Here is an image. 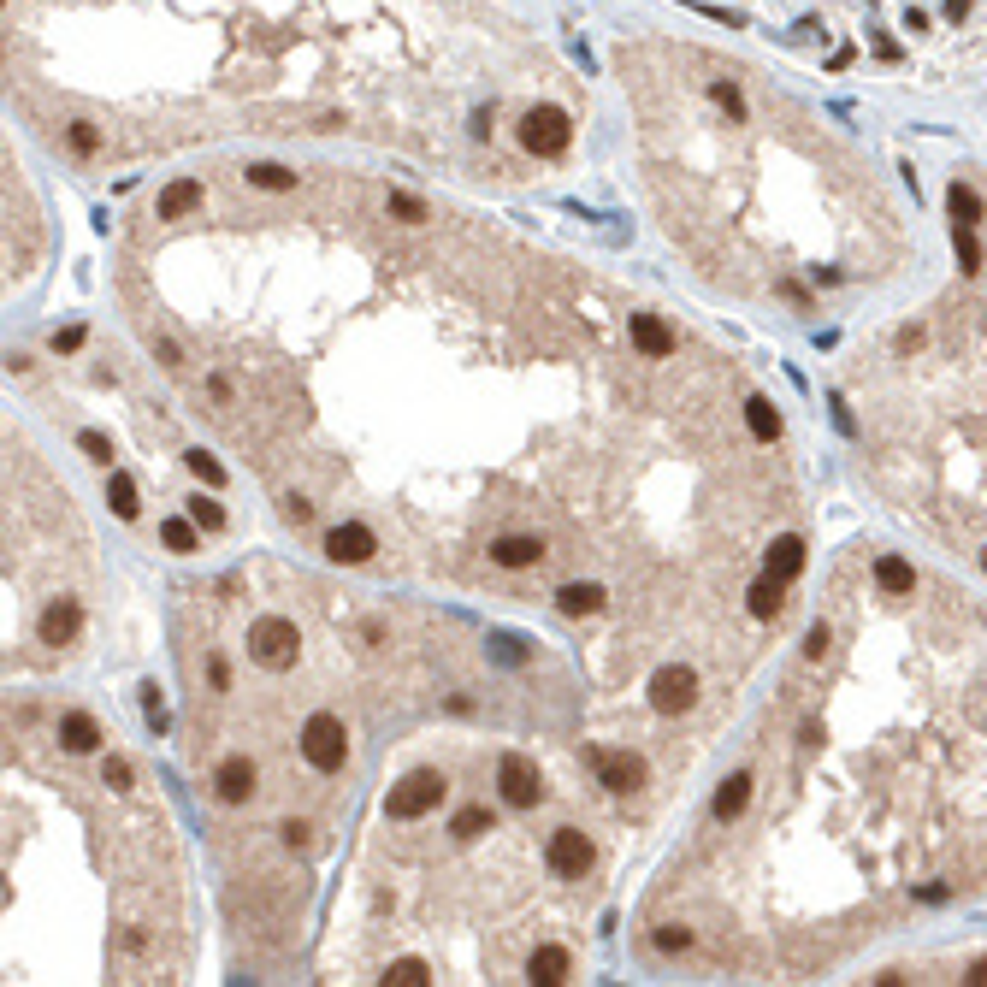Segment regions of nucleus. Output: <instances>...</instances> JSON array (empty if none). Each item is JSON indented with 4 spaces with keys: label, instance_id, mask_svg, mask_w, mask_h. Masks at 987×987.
Listing matches in <instances>:
<instances>
[{
    "label": "nucleus",
    "instance_id": "f257e3e1",
    "mask_svg": "<svg viewBox=\"0 0 987 987\" xmlns=\"http://www.w3.org/2000/svg\"><path fill=\"white\" fill-rule=\"evenodd\" d=\"M296 651H302L296 621H284V615H261V621H249V657L261 662V668L284 674V668H296Z\"/></svg>",
    "mask_w": 987,
    "mask_h": 987
},
{
    "label": "nucleus",
    "instance_id": "f03ea898",
    "mask_svg": "<svg viewBox=\"0 0 987 987\" xmlns=\"http://www.w3.org/2000/svg\"><path fill=\"white\" fill-rule=\"evenodd\" d=\"M444 792H450V781H444L438 769H414V775H402V781L391 787V798H385V816H391V822H414V816L438 810V804H444Z\"/></svg>",
    "mask_w": 987,
    "mask_h": 987
},
{
    "label": "nucleus",
    "instance_id": "7ed1b4c3",
    "mask_svg": "<svg viewBox=\"0 0 987 987\" xmlns=\"http://www.w3.org/2000/svg\"><path fill=\"white\" fill-rule=\"evenodd\" d=\"M302 757H308V769H320V775H337L343 763H349V733L337 716H308L302 722Z\"/></svg>",
    "mask_w": 987,
    "mask_h": 987
},
{
    "label": "nucleus",
    "instance_id": "20e7f679",
    "mask_svg": "<svg viewBox=\"0 0 987 987\" xmlns=\"http://www.w3.org/2000/svg\"><path fill=\"white\" fill-rule=\"evenodd\" d=\"M521 142H527L532 154L556 160V154H568V142H574V119H568L562 107H532L527 119H521Z\"/></svg>",
    "mask_w": 987,
    "mask_h": 987
},
{
    "label": "nucleus",
    "instance_id": "39448f33",
    "mask_svg": "<svg viewBox=\"0 0 987 987\" xmlns=\"http://www.w3.org/2000/svg\"><path fill=\"white\" fill-rule=\"evenodd\" d=\"M692 704H698V674L686 662H668L651 674V710L657 716H686Z\"/></svg>",
    "mask_w": 987,
    "mask_h": 987
},
{
    "label": "nucleus",
    "instance_id": "423d86ee",
    "mask_svg": "<svg viewBox=\"0 0 987 987\" xmlns=\"http://www.w3.org/2000/svg\"><path fill=\"white\" fill-rule=\"evenodd\" d=\"M497 787H503V804H515V810L544 804V781H538V769H532L527 757H515V751L497 763Z\"/></svg>",
    "mask_w": 987,
    "mask_h": 987
},
{
    "label": "nucleus",
    "instance_id": "0eeeda50",
    "mask_svg": "<svg viewBox=\"0 0 987 987\" xmlns=\"http://www.w3.org/2000/svg\"><path fill=\"white\" fill-rule=\"evenodd\" d=\"M544 857H550V875H562V881H580V875H586V869H592V840H586V834H580V828H556V834H550V852H544Z\"/></svg>",
    "mask_w": 987,
    "mask_h": 987
},
{
    "label": "nucleus",
    "instance_id": "6e6552de",
    "mask_svg": "<svg viewBox=\"0 0 987 987\" xmlns=\"http://www.w3.org/2000/svg\"><path fill=\"white\" fill-rule=\"evenodd\" d=\"M373 550H379V532L361 527V521H343V527L326 532V556H331V562H343V568L373 562Z\"/></svg>",
    "mask_w": 987,
    "mask_h": 987
},
{
    "label": "nucleus",
    "instance_id": "1a4fd4ad",
    "mask_svg": "<svg viewBox=\"0 0 987 987\" xmlns=\"http://www.w3.org/2000/svg\"><path fill=\"white\" fill-rule=\"evenodd\" d=\"M491 562H497V568H509V574H521V568H538V562H544V538H527V532H503V538H491Z\"/></svg>",
    "mask_w": 987,
    "mask_h": 987
},
{
    "label": "nucleus",
    "instance_id": "9d476101",
    "mask_svg": "<svg viewBox=\"0 0 987 987\" xmlns=\"http://www.w3.org/2000/svg\"><path fill=\"white\" fill-rule=\"evenodd\" d=\"M592 769H597V787H609V792H633L645 781V763L639 757H615V751H592Z\"/></svg>",
    "mask_w": 987,
    "mask_h": 987
},
{
    "label": "nucleus",
    "instance_id": "9b49d317",
    "mask_svg": "<svg viewBox=\"0 0 987 987\" xmlns=\"http://www.w3.org/2000/svg\"><path fill=\"white\" fill-rule=\"evenodd\" d=\"M213 792H219L225 804H249V798H255V763H249V757H225V763L213 769Z\"/></svg>",
    "mask_w": 987,
    "mask_h": 987
},
{
    "label": "nucleus",
    "instance_id": "f8f14e48",
    "mask_svg": "<svg viewBox=\"0 0 987 987\" xmlns=\"http://www.w3.org/2000/svg\"><path fill=\"white\" fill-rule=\"evenodd\" d=\"M77 627H83L77 597H54V603L42 609V645H71V639H77Z\"/></svg>",
    "mask_w": 987,
    "mask_h": 987
},
{
    "label": "nucleus",
    "instance_id": "ddd939ff",
    "mask_svg": "<svg viewBox=\"0 0 987 987\" xmlns=\"http://www.w3.org/2000/svg\"><path fill=\"white\" fill-rule=\"evenodd\" d=\"M763 574H775V580H787V586L804 574V538H798V532H781V538L763 550Z\"/></svg>",
    "mask_w": 987,
    "mask_h": 987
},
{
    "label": "nucleus",
    "instance_id": "4468645a",
    "mask_svg": "<svg viewBox=\"0 0 987 987\" xmlns=\"http://www.w3.org/2000/svg\"><path fill=\"white\" fill-rule=\"evenodd\" d=\"M574 976V952L568 946H538L527 958V982H538V987H556V982H568Z\"/></svg>",
    "mask_w": 987,
    "mask_h": 987
},
{
    "label": "nucleus",
    "instance_id": "2eb2a0df",
    "mask_svg": "<svg viewBox=\"0 0 987 987\" xmlns=\"http://www.w3.org/2000/svg\"><path fill=\"white\" fill-rule=\"evenodd\" d=\"M745 609H751L757 621H781V609H787V580L757 574V580H751V592H745Z\"/></svg>",
    "mask_w": 987,
    "mask_h": 987
},
{
    "label": "nucleus",
    "instance_id": "dca6fc26",
    "mask_svg": "<svg viewBox=\"0 0 987 987\" xmlns=\"http://www.w3.org/2000/svg\"><path fill=\"white\" fill-rule=\"evenodd\" d=\"M627 326H633V343H639V355H651V361H668V355H674V331L662 326L657 314H633Z\"/></svg>",
    "mask_w": 987,
    "mask_h": 987
},
{
    "label": "nucleus",
    "instance_id": "f3484780",
    "mask_svg": "<svg viewBox=\"0 0 987 987\" xmlns=\"http://www.w3.org/2000/svg\"><path fill=\"white\" fill-rule=\"evenodd\" d=\"M751 787H757V781H751L745 769H739V775H727L722 787H716L710 816H716V822H739V816H745V804H751Z\"/></svg>",
    "mask_w": 987,
    "mask_h": 987
},
{
    "label": "nucleus",
    "instance_id": "a211bd4d",
    "mask_svg": "<svg viewBox=\"0 0 987 987\" xmlns=\"http://www.w3.org/2000/svg\"><path fill=\"white\" fill-rule=\"evenodd\" d=\"M101 722L89 716V710H71V716H60V745L66 751H101Z\"/></svg>",
    "mask_w": 987,
    "mask_h": 987
},
{
    "label": "nucleus",
    "instance_id": "6ab92c4d",
    "mask_svg": "<svg viewBox=\"0 0 987 987\" xmlns=\"http://www.w3.org/2000/svg\"><path fill=\"white\" fill-rule=\"evenodd\" d=\"M609 597H603V586H592V580H574V586H562L556 592V609L562 615H574V621H586V615H597Z\"/></svg>",
    "mask_w": 987,
    "mask_h": 987
},
{
    "label": "nucleus",
    "instance_id": "aec40b11",
    "mask_svg": "<svg viewBox=\"0 0 987 987\" xmlns=\"http://www.w3.org/2000/svg\"><path fill=\"white\" fill-rule=\"evenodd\" d=\"M201 207V178H178V184H166L160 190V219H184V213H196Z\"/></svg>",
    "mask_w": 987,
    "mask_h": 987
},
{
    "label": "nucleus",
    "instance_id": "412c9836",
    "mask_svg": "<svg viewBox=\"0 0 987 987\" xmlns=\"http://www.w3.org/2000/svg\"><path fill=\"white\" fill-rule=\"evenodd\" d=\"M243 184L266 190V196H284V190H296V172L290 166H272V160H255V166H243Z\"/></svg>",
    "mask_w": 987,
    "mask_h": 987
},
{
    "label": "nucleus",
    "instance_id": "4be33fe9",
    "mask_svg": "<svg viewBox=\"0 0 987 987\" xmlns=\"http://www.w3.org/2000/svg\"><path fill=\"white\" fill-rule=\"evenodd\" d=\"M745 426H751L757 444H775V438H781V414H775V402H769V396H745Z\"/></svg>",
    "mask_w": 987,
    "mask_h": 987
},
{
    "label": "nucleus",
    "instance_id": "5701e85b",
    "mask_svg": "<svg viewBox=\"0 0 987 987\" xmlns=\"http://www.w3.org/2000/svg\"><path fill=\"white\" fill-rule=\"evenodd\" d=\"M491 828H497V816H491L485 804H467V810H456V822H450L456 840H479V834H491Z\"/></svg>",
    "mask_w": 987,
    "mask_h": 987
},
{
    "label": "nucleus",
    "instance_id": "b1692460",
    "mask_svg": "<svg viewBox=\"0 0 987 987\" xmlns=\"http://www.w3.org/2000/svg\"><path fill=\"white\" fill-rule=\"evenodd\" d=\"M107 503H113V515H119V521H136V509H142V503H136V479H131V473H113V479H107Z\"/></svg>",
    "mask_w": 987,
    "mask_h": 987
},
{
    "label": "nucleus",
    "instance_id": "393cba45",
    "mask_svg": "<svg viewBox=\"0 0 987 987\" xmlns=\"http://www.w3.org/2000/svg\"><path fill=\"white\" fill-rule=\"evenodd\" d=\"M160 544L178 550V556H190V550H201V527L190 515H184V521H166V527H160Z\"/></svg>",
    "mask_w": 987,
    "mask_h": 987
},
{
    "label": "nucleus",
    "instance_id": "a878e982",
    "mask_svg": "<svg viewBox=\"0 0 987 987\" xmlns=\"http://www.w3.org/2000/svg\"><path fill=\"white\" fill-rule=\"evenodd\" d=\"M432 982V964L426 958H396L391 970H385V987H426Z\"/></svg>",
    "mask_w": 987,
    "mask_h": 987
},
{
    "label": "nucleus",
    "instance_id": "bb28decb",
    "mask_svg": "<svg viewBox=\"0 0 987 987\" xmlns=\"http://www.w3.org/2000/svg\"><path fill=\"white\" fill-rule=\"evenodd\" d=\"M385 213H391V219H402V225H420V219H432V207H426L420 196H408V190H391V196H385Z\"/></svg>",
    "mask_w": 987,
    "mask_h": 987
},
{
    "label": "nucleus",
    "instance_id": "cd10ccee",
    "mask_svg": "<svg viewBox=\"0 0 987 987\" xmlns=\"http://www.w3.org/2000/svg\"><path fill=\"white\" fill-rule=\"evenodd\" d=\"M184 515H190V521H196L201 532H225V509H219L213 497H201V491L190 497V503H184Z\"/></svg>",
    "mask_w": 987,
    "mask_h": 987
},
{
    "label": "nucleus",
    "instance_id": "c85d7f7f",
    "mask_svg": "<svg viewBox=\"0 0 987 987\" xmlns=\"http://www.w3.org/2000/svg\"><path fill=\"white\" fill-rule=\"evenodd\" d=\"M710 95L722 101V113L733 119V125H745V95H739V83H733V77H716V83H710Z\"/></svg>",
    "mask_w": 987,
    "mask_h": 987
},
{
    "label": "nucleus",
    "instance_id": "c756f323",
    "mask_svg": "<svg viewBox=\"0 0 987 987\" xmlns=\"http://www.w3.org/2000/svg\"><path fill=\"white\" fill-rule=\"evenodd\" d=\"M184 467H190V473H196L201 485H213V491H219V485H225V467H219V461L207 456V450H190V456H184Z\"/></svg>",
    "mask_w": 987,
    "mask_h": 987
},
{
    "label": "nucleus",
    "instance_id": "7c9ffc66",
    "mask_svg": "<svg viewBox=\"0 0 987 987\" xmlns=\"http://www.w3.org/2000/svg\"><path fill=\"white\" fill-rule=\"evenodd\" d=\"M66 142H71V154H83V160H89V154H95V148H101V131H95V125H83V119H77V125H66Z\"/></svg>",
    "mask_w": 987,
    "mask_h": 987
},
{
    "label": "nucleus",
    "instance_id": "2f4dec72",
    "mask_svg": "<svg viewBox=\"0 0 987 987\" xmlns=\"http://www.w3.org/2000/svg\"><path fill=\"white\" fill-rule=\"evenodd\" d=\"M142 710H148L154 733H166V727H172V716H166V692H160V686H142Z\"/></svg>",
    "mask_w": 987,
    "mask_h": 987
},
{
    "label": "nucleus",
    "instance_id": "473e14b6",
    "mask_svg": "<svg viewBox=\"0 0 987 987\" xmlns=\"http://www.w3.org/2000/svg\"><path fill=\"white\" fill-rule=\"evenodd\" d=\"M77 450H83V456H89V461H101V467H107V461H113V444H107V438H101V432H77Z\"/></svg>",
    "mask_w": 987,
    "mask_h": 987
},
{
    "label": "nucleus",
    "instance_id": "72a5a7b5",
    "mask_svg": "<svg viewBox=\"0 0 987 987\" xmlns=\"http://www.w3.org/2000/svg\"><path fill=\"white\" fill-rule=\"evenodd\" d=\"M657 946H662V952H686V946H692V928L668 922V928H657Z\"/></svg>",
    "mask_w": 987,
    "mask_h": 987
},
{
    "label": "nucleus",
    "instance_id": "f704fd0d",
    "mask_svg": "<svg viewBox=\"0 0 987 987\" xmlns=\"http://www.w3.org/2000/svg\"><path fill=\"white\" fill-rule=\"evenodd\" d=\"M101 781L113 792H131V763H119V757H107V769H101Z\"/></svg>",
    "mask_w": 987,
    "mask_h": 987
},
{
    "label": "nucleus",
    "instance_id": "c9c22d12",
    "mask_svg": "<svg viewBox=\"0 0 987 987\" xmlns=\"http://www.w3.org/2000/svg\"><path fill=\"white\" fill-rule=\"evenodd\" d=\"M284 521H290V527H308V521H314V503H308V497H284Z\"/></svg>",
    "mask_w": 987,
    "mask_h": 987
},
{
    "label": "nucleus",
    "instance_id": "e433bc0d",
    "mask_svg": "<svg viewBox=\"0 0 987 987\" xmlns=\"http://www.w3.org/2000/svg\"><path fill=\"white\" fill-rule=\"evenodd\" d=\"M775 290H781V296H787L792 308H804V314H810V308H816V302H810V290H804V284H798V278H781V284H775Z\"/></svg>",
    "mask_w": 987,
    "mask_h": 987
},
{
    "label": "nucleus",
    "instance_id": "4c0bfd02",
    "mask_svg": "<svg viewBox=\"0 0 987 987\" xmlns=\"http://www.w3.org/2000/svg\"><path fill=\"white\" fill-rule=\"evenodd\" d=\"M154 355H160V367H172V373L184 367V349H178L172 337H160V343H154Z\"/></svg>",
    "mask_w": 987,
    "mask_h": 987
},
{
    "label": "nucleus",
    "instance_id": "58836bf2",
    "mask_svg": "<svg viewBox=\"0 0 987 987\" xmlns=\"http://www.w3.org/2000/svg\"><path fill=\"white\" fill-rule=\"evenodd\" d=\"M83 337H89L83 326H66L60 337H54V349H60V355H77V349H83Z\"/></svg>",
    "mask_w": 987,
    "mask_h": 987
},
{
    "label": "nucleus",
    "instance_id": "ea45409f",
    "mask_svg": "<svg viewBox=\"0 0 987 987\" xmlns=\"http://www.w3.org/2000/svg\"><path fill=\"white\" fill-rule=\"evenodd\" d=\"M958 982H970V987H987V958H970L964 970H958Z\"/></svg>",
    "mask_w": 987,
    "mask_h": 987
},
{
    "label": "nucleus",
    "instance_id": "a19ab883",
    "mask_svg": "<svg viewBox=\"0 0 987 987\" xmlns=\"http://www.w3.org/2000/svg\"><path fill=\"white\" fill-rule=\"evenodd\" d=\"M207 680H213V692H231V668H225L219 657L207 662Z\"/></svg>",
    "mask_w": 987,
    "mask_h": 987
},
{
    "label": "nucleus",
    "instance_id": "79ce46f5",
    "mask_svg": "<svg viewBox=\"0 0 987 987\" xmlns=\"http://www.w3.org/2000/svg\"><path fill=\"white\" fill-rule=\"evenodd\" d=\"M308 834H314L308 822H284V846H308Z\"/></svg>",
    "mask_w": 987,
    "mask_h": 987
}]
</instances>
